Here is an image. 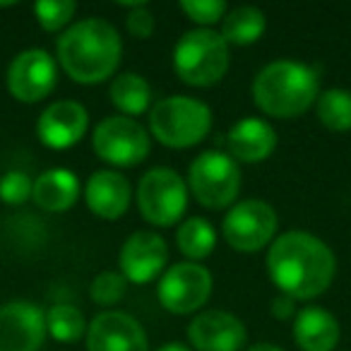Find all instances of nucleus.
<instances>
[{
	"label": "nucleus",
	"instance_id": "4",
	"mask_svg": "<svg viewBox=\"0 0 351 351\" xmlns=\"http://www.w3.org/2000/svg\"><path fill=\"white\" fill-rule=\"evenodd\" d=\"M212 111L191 97H166L149 108V130L161 145L186 149L207 137Z\"/></svg>",
	"mask_w": 351,
	"mask_h": 351
},
{
	"label": "nucleus",
	"instance_id": "19",
	"mask_svg": "<svg viewBox=\"0 0 351 351\" xmlns=\"http://www.w3.org/2000/svg\"><path fill=\"white\" fill-rule=\"evenodd\" d=\"M293 337L303 351H332L339 341V322L322 308H303L293 322Z\"/></svg>",
	"mask_w": 351,
	"mask_h": 351
},
{
	"label": "nucleus",
	"instance_id": "12",
	"mask_svg": "<svg viewBox=\"0 0 351 351\" xmlns=\"http://www.w3.org/2000/svg\"><path fill=\"white\" fill-rule=\"evenodd\" d=\"M46 315L29 301L0 306V351H39L46 339Z\"/></svg>",
	"mask_w": 351,
	"mask_h": 351
},
{
	"label": "nucleus",
	"instance_id": "27",
	"mask_svg": "<svg viewBox=\"0 0 351 351\" xmlns=\"http://www.w3.org/2000/svg\"><path fill=\"white\" fill-rule=\"evenodd\" d=\"M128 279L121 272H101L94 277L92 287H89V296L94 303H101V306H113L125 296Z\"/></svg>",
	"mask_w": 351,
	"mask_h": 351
},
{
	"label": "nucleus",
	"instance_id": "16",
	"mask_svg": "<svg viewBox=\"0 0 351 351\" xmlns=\"http://www.w3.org/2000/svg\"><path fill=\"white\" fill-rule=\"evenodd\" d=\"M89 116L87 108L77 101H56L41 113L39 123H36V135L51 149H68V147L77 145L82 135L87 132Z\"/></svg>",
	"mask_w": 351,
	"mask_h": 351
},
{
	"label": "nucleus",
	"instance_id": "13",
	"mask_svg": "<svg viewBox=\"0 0 351 351\" xmlns=\"http://www.w3.org/2000/svg\"><path fill=\"white\" fill-rule=\"evenodd\" d=\"M169 263L166 241L154 231H137L123 243L121 274L132 284H147L164 272Z\"/></svg>",
	"mask_w": 351,
	"mask_h": 351
},
{
	"label": "nucleus",
	"instance_id": "20",
	"mask_svg": "<svg viewBox=\"0 0 351 351\" xmlns=\"http://www.w3.org/2000/svg\"><path fill=\"white\" fill-rule=\"evenodd\" d=\"M34 202L46 212H65L77 202L80 181L70 169H49L34 181Z\"/></svg>",
	"mask_w": 351,
	"mask_h": 351
},
{
	"label": "nucleus",
	"instance_id": "24",
	"mask_svg": "<svg viewBox=\"0 0 351 351\" xmlns=\"http://www.w3.org/2000/svg\"><path fill=\"white\" fill-rule=\"evenodd\" d=\"M317 118L332 132L351 130V92L327 89L317 97Z\"/></svg>",
	"mask_w": 351,
	"mask_h": 351
},
{
	"label": "nucleus",
	"instance_id": "30",
	"mask_svg": "<svg viewBox=\"0 0 351 351\" xmlns=\"http://www.w3.org/2000/svg\"><path fill=\"white\" fill-rule=\"evenodd\" d=\"M154 15L149 12V8L145 5H130V12H128V29H130L132 36L137 39H149L154 34Z\"/></svg>",
	"mask_w": 351,
	"mask_h": 351
},
{
	"label": "nucleus",
	"instance_id": "33",
	"mask_svg": "<svg viewBox=\"0 0 351 351\" xmlns=\"http://www.w3.org/2000/svg\"><path fill=\"white\" fill-rule=\"evenodd\" d=\"M248 351H284V349H279V346H274V344H255V346H250Z\"/></svg>",
	"mask_w": 351,
	"mask_h": 351
},
{
	"label": "nucleus",
	"instance_id": "3",
	"mask_svg": "<svg viewBox=\"0 0 351 351\" xmlns=\"http://www.w3.org/2000/svg\"><path fill=\"white\" fill-rule=\"evenodd\" d=\"M320 97L317 75L296 60H277L260 70L253 82V99L267 116L296 118Z\"/></svg>",
	"mask_w": 351,
	"mask_h": 351
},
{
	"label": "nucleus",
	"instance_id": "21",
	"mask_svg": "<svg viewBox=\"0 0 351 351\" xmlns=\"http://www.w3.org/2000/svg\"><path fill=\"white\" fill-rule=\"evenodd\" d=\"M267 29L265 15L253 5H241L226 12L221 20V36L226 44L234 46H250L260 39Z\"/></svg>",
	"mask_w": 351,
	"mask_h": 351
},
{
	"label": "nucleus",
	"instance_id": "9",
	"mask_svg": "<svg viewBox=\"0 0 351 351\" xmlns=\"http://www.w3.org/2000/svg\"><path fill=\"white\" fill-rule=\"evenodd\" d=\"M224 239L239 253L263 250L277 234V212L263 200L239 202L224 217Z\"/></svg>",
	"mask_w": 351,
	"mask_h": 351
},
{
	"label": "nucleus",
	"instance_id": "1",
	"mask_svg": "<svg viewBox=\"0 0 351 351\" xmlns=\"http://www.w3.org/2000/svg\"><path fill=\"white\" fill-rule=\"evenodd\" d=\"M269 279L293 301H308L330 289L337 260L320 239L306 231H289L267 250Z\"/></svg>",
	"mask_w": 351,
	"mask_h": 351
},
{
	"label": "nucleus",
	"instance_id": "17",
	"mask_svg": "<svg viewBox=\"0 0 351 351\" xmlns=\"http://www.w3.org/2000/svg\"><path fill=\"white\" fill-rule=\"evenodd\" d=\"M130 195V183L118 171H97L84 188L89 210L101 219H118L125 215Z\"/></svg>",
	"mask_w": 351,
	"mask_h": 351
},
{
	"label": "nucleus",
	"instance_id": "8",
	"mask_svg": "<svg viewBox=\"0 0 351 351\" xmlns=\"http://www.w3.org/2000/svg\"><path fill=\"white\" fill-rule=\"evenodd\" d=\"M92 145L99 159L113 166H137L149 154V135L137 121L128 116L104 118L94 128Z\"/></svg>",
	"mask_w": 351,
	"mask_h": 351
},
{
	"label": "nucleus",
	"instance_id": "28",
	"mask_svg": "<svg viewBox=\"0 0 351 351\" xmlns=\"http://www.w3.org/2000/svg\"><path fill=\"white\" fill-rule=\"evenodd\" d=\"M181 8L193 22L202 25V29L221 22L226 17V12H229L226 3H221V0H183Z\"/></svg>",
	"mask_w": 351,
	"mask_h": 351
},
{
	"label": "nucleus",
	"instance_id": "7",
	"mask_svg": "<svg viewBox=\"0 0 351 351\" xmlns=\"http://www.w3.org/2000/svg\"><path fill=\"white\" fill-rule=\"evenodd\" d=\"M137 205L149 224L173 226L186 215L188 207V186L173 169H152L142 176L137 188Z\"/></svg>",
	"mask_w": 351,
	"mask_h": 351
},
{
	"label": "nucleus",
	"instance_id": "6",
	"mask_svg": "<svg viewBox=\"0 0 351 351\" xmlns=\"http://www.w3.org/2000/svg\"><path fill=\"white\" fill-rule=\"evenodd\" d=\"M188 191L210 210L229 207L241 191L239 164L224 152H202L188 169Z\"/></svg>",
	"mask_w": 351,
	"mask_h": 351
},
{
	"label": "nucleus",
	"instance_id": "32",
	"mask_svg": "<svg viewBox=\"0 0 351 351\" xmlns=\"http://www.w3.org/2000/svg\"><path fill=\"white\" fill-rule=\"evenodd\" d=\"M156 351H193V349H191V346H186V344H181V341H169V344L159 346Z\"/></svg>",
	"mask_w": 351,
	"mask_h": 351
},
{
	"label": "nucleus",
	"instance_id": "14",
	"mask_svg": "<svg viewBox=\"0 0 351 351\" xmlns=\"http://www.w3.org/2000/svg\"><path fill=\"white\" fill-rule=\"evenodd\" d=\"M87 351H149L140 322L118 311L99 313L87 327Z\"/></svg>",
	"mask_w": 351,
	"mask_h": 351
},
{
	"label": "nucleus",
	"instance_id": "18",
	"mask_svg": "<svg viewBox=\"0 0 351 351\" xmlns=\"http://www.w3.org/2000/svg\"><path fill=\"white\" fill-rule=\"evenodd\" d=\"M277 147V132L260 118H243L229 130V149L234 159L245 164L265 161Z\"/></svg>",
	"mask_w": 351,
	"mask_h": 351
},
{
	"label": "nucleus",
	"instance_id": "5",
	"mask_svg": "<svg viewBox=\"0 0 351 351\" xmlns=\"http://www.w3.org/2000/svg\"><path fill=\"white\" fill-rule=\"evenodd\" d=\"M178 77L193 87H212L229 70V44L215 29H193L173 49Z\"/></svg>",
	"mask_w": 351,
	"mask_h": 351
},
{
	"label": "nucleus",
	"instance_id": "11",
	"mask_svg": "<svg viewBox=\"0 0 351 351\" xmlns=\"http://www.w3.org/2000/svg\"><path fill=\"white\" fill-rule=\"evenodd\" d=\"M58 68L46 51L29 49L22 51L8 70V89L17 101L34 104L46 99L56 87Z\"/></svg>",
	"mask_w": 351,
	"mask_h": 351
},
{
	"label": "nucleus",
	"instance_id": "2",
	"mask_svg": "<svg viewBox=\"0 0 351 351\" xmlns=\"http://www.w3.org/2000/svg\"><path fill=\"white\" fill-rule=\"evenodd\" d=\"M121 53L118 32L99 17L80 20L58 39L60 68L80 84H97L111 77L121 63Z\"/></svg>",
	"mask_w": 351,
	"mask_h": 351
},
{
	"label": "nucleus",
	"instance_id": "23",
	"mask_svg": "<svg viewBox=\"0 0 351 351\" xmlns=\"http://www.w3.org/2000/svg\"><path fill=\"white\" fill-rule=\"evenodd\" d=\"M176 241H178L181 253L195 263V260L207 258V255L215 250L217 234H215V226H212L207 219H202V217H193V219H188L186 224L178 229Z\"/></svg>",
	"mask_w": 351,
	"mask_h": 351
},
{
	"label": "nucleus",
	"instance_id": "29",
	"mask_svg": "<svg viewBox=\"0 0 351 351\" xmlns=\"http://www.w3.org/2000/svg\"><path fill=\"white\" fill-rule=\"evenodd\" d=\"M34 183L29 181V176L22 171H10L0 178V200L8 205H22L32 197Z\"/></svg>",
	"mask_w": 351,
	"mask_h": 351
},
{
	"label": "nucleus",
	"instance_id": "31",
	"mask_svg": "<svg viewBox=\"0 0 351 351\" xmlns=\"http://www.w3.org/2000/svg\"><path fill=\"white\" fill-rule=\"evenodd\" d=\"M272 315L277 317V320H289V317L296 313V306H293V298L287 296V293H282V296H277L272 301Z\"/></svg>",
	"mask_w": 351,
	"mask_h": 351
},
{
	"label": "nucleus",
	"instance_id": "22",
	"mask_svg": "<svg viewBox=\"0 0 351 351\" xmlns=\"http://www.w3.org/2000/svg\"><path fill=\"white\" fill-rule=\"evenodd\" d=\"M111 104L118 111L125 113L128 118L142 116L145 111H149L152 89L147 84V80L135 73L118 75L111 82Z\"/></svg>",
	"mask_w": 351,
	"mask_h": 351
},
{
	"label": "nucleus",
	"instance_id": "15",
	"mask_svg": "<svg viewBox=\"0 0 351 351\" xmlns=\"http://www.w3.org/2000/svg\"><path fill=\"white\" fill-rule=\"evenodd\" d=\"M188 339L195 351H241L248 339L245 325L224 311L200 313L188 327Z\"/></svg>",
	"mask_w": 351,
	"mask_h": 351
},
{
	"label": "nucleus",
	"instance_id": "26",
	"mask_svg": "<svg viewBox=\"0 0 351 351\" xmlns=\"http://www.w3.org/2000/svg\"><path fill=\"white\" fill-rule=\"evenodd\" d=\"M75 5L73 0H41L34 5V15H36V22L44 27L46 32H58L73 20Z\"/></svg>",
	"mask_w": 351,
	"mask_h": 351
},
{
	"label": "nucleus",
	"instance_id": "25",
	"mask_svg": "<svg viewBox=\"0 0 351 351\" xmlns=\"http://www.w3.org/2000/svg\"><path fill=\"white\" fill-rule=\"evenodd\" d=\"M46 330L58 341H77L87 332L84 315L75 306H53L46 313Z\"/></svg>",
	"mask_w": 351,
	"mask_h": 351
},
{
	"label": "nucleus",
	"instance_id": "10",
	"mask_svg": "<svg viewBox=\"0 0 351 351\" xmlns=\"http://www.w3.org/2000/svg\"><path fill=\"white\" fill-rule=\"evenodd\" d=\"M212 293V274L197 263H178L166 269L159 282V301L169 313L188 315L207 303Z\"/></svg>",
	"mask_w": 351,
	"mask_h": 351
}]
</instances>
